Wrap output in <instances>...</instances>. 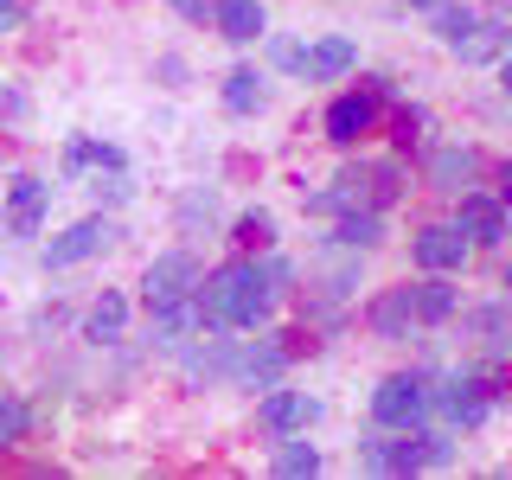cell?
<instances>
[{"label":"cell","mask_w":512,"mask_h":480,"mask_svg":"<svg viewBox=\"0 0 512 480\" xmlns=\"http://www.w3.org/2000/svg\"><path fill=\"white\" fill-rule=\"evenodd\" d=\"M269 301H276V282H269V269H256L250 256H237V263H224L199 282L205 327H256V320L269 314Z\"/></svg>","instance_id":"cell-1"},{"label":"cell","mask_w":512,"mask_h":480,"mask_svg":"<svg viewBox=\"0 0 512 480\" xmlns=\"http://www.w3.org/2000/svg\"><path fill=\"white\" fill-rule=\"evenodd\" d=\"M372 416H378V429H416L429 416V384L423 378H384L372 391Z\"/></svg>","instance_id":"cell-2"},{"label":"cell","mask_w":512,"mask_h":480,"mask_svg":"<svg viewBox=\"0 0 512 480\" xmlns=\"http://www.w3.org/2000/svg\"><path fill=\"white\" fill-rule=\"evenodd\" d=\"M429 461H448L442 436H410L404 429V442H365V468H378V474H416Z\"/></svg>","instance_id":"cell-3"},{"label":"cell","mask_w":512,"mask_h":480,"mask_svg":"<svg viewBox=\"0 0 512 480\" xmlns=\"http://www.w3.org/2000/svg\"><path fill=\"white\" fill-rule=\"evenodd\" d=\"M116 237H122V231H116L109 218H77L64 237H52V244H45V269H71V263H84V256L109 250Z\"/></svg>","instance_id":"cell-4"},{"label":"cell","mask_w":512,"mask_h":480,"mask_svg":"<svg viewBox=\"0 0 512 480\" xmlns=\"http://www.w3.org/2000/svg\"><path fill=\"white\" fill-rule=\"evenodd\" d=\"M199 263H192V256L186 250H167V256H154V263H148V282H141V288H148V308H154V301H180V295H199Z\"/></svg>","instance_id":"cell-5"},{"label":"cell","mask_w":512,"mask_h":480,"mask_svg":"<svg viewBox=\"0 0 512 480\" xmlns=\"http://www.w3.org/2000/svg\"><path fill=\"white\" fill-rule=\"evenodd\" d=\"M410 250H416V263H423L429 276H448V269L468 263V231H461V224H429Z\"/></svg>","instance_id":"cell-6"},{"label":"cell","mask_w":512,"mask_h":480,"mask_svg":"<svg viewBox=\"0 0 512 480\" xmlns=\"http://www.w3.org/2000/svg\"><path fill=\"white\" fill-rule=\"evenodd\" d=\"M320 416V404L308 391H276V384H269V397H263V410H256V423L269 429V436H295V429H308Z\"/></svg>","instance_id":"cell-7"},{"label":"cell","mask_w":512,"mask_h":480,"mask_svg":"<svg viewBox=\"0 0 512 480\" xmlns=\"http://www.w3.org/2000/svg\"><path fill=\"white\" fill-rule=\"evenodd\" d=\"M372 116H378V90H352V96H340V103L327 109V141L352 148V141L372 128Z\"/></svg>","instance_id":"cell-8"},{"label":"cell","mask_w":512,"mask_h":480,"mask_svg":"<svg viewBox=\"0 0 512 480\" xmlns=\"http://www.w3.org/2000/svg\"><path fill=\"white\" fill-rule=\"evenodd\" d=\"M455 224L474 237V244H500L506 237V205L487 199V192H461V218Z\"/></svg>","instance_id":"cell-9"},{"label":"cell","mask_w":512,"mask_h":480,"mask_svg":"<svg viewBox=\"0 0 512 480\" xmlns=\"http://www.w3.org/2000/svg\"><path fill=\"white\" fill-rule=\"evenodd\" d=\"M352 64H359V45L352 39H320L314 52H301L295 71H308V84H333V77H346Z\"/></svg>","instance_id":"cell-10"},{"label":"cell","mask_w":512,"mask_h":480,"mask_svg":"<svg viewBox=\"0 0 512 480\" xmlns=\"http://www.w3.org/2000/svg\"><path fill=\"white\" fill-rule=\"evenodd\" d=\"M365 320H372V333H378V340H404V333H410V320H416V288H391V295H378Z\"/></svg>","instance_id":"cell-11"},{"label":"cell","mask_w":512,"mask_h":480,"mask_svg":"<svg viewBox=\"0 0 512 480\" xmlns=\"http://www.w3.org/2000/svg\"><path fill=\"white\" fill-rule=\"evenodd\" d=\"M212 26L231 45H250V39H263V7L256 0H212Z\"/></svg>","instance_id":"cell-12"},{"label":"cell","mask_w":512,"mask_h":480,"mask_svg":"<svg viewBox=\"0 0 512 480\" xmlns=\"http://www.w3.org/2000/svg\"><path fill=\"white\" fill-rule=\"evenodd\" d=\"M487 410H493V391H487V378H480V372L448 378V416H455V423H480Z\"/></svg>","instance_id":"cell-13"},{"label":"cell","mask_w":512,"mask_h":480,"mask_svg":"<svg viewBox=\"0 0 512 480\" xmlns=\"http://www.w3.org/2000/svg\"><path fill=\"white\" fill-rule=\"evenodd\" d=\"M148 320H154V340H180V333L205 327V314H199V295H180V301H154V308H148Z\"/></svg>","instance_id":"cell-14"},{"label":"cell","mask_w":512,"mask_h":480,"mask_svg":"<svg viewBox=\"0 0 512 480\" xmlns=\"http://www.w3.org/2000/svg\"><path fill=\"white\" fill-rule=\"evenodd\" d=\"M474 167H480L474 148H442L436 160H429V186H436V192H468Z\"/></svg>","instance_id":"cell-15"},{"label":"cell","mask_w":512,"mask_h":480,"mask_svg":"<svg viewBox=\"0 0 512 480\" xmlns=\"http://www.w3.org/2000/svg\"><path fill=\"white\" fill-rule=\"evenodd\" d=\"M45 199H52V186H45V180H32V173H20V180H13V231H20V237L39 231Z\"/></svg>","instance_id":"cell-16"},{"label":"cell","mask_w":512,"mask_h":480,"mask_svg":"<svg viewBox=\"0 0 512 480\" xmlns=\"http://www.w3.org/2000/svg\"><path fill=\"white\" fill-rule=\"evenodd\" d=\"M455 52H461V64H487V58H500V52H506V26L474 20V26L455 39Z\"/></svg>","instance_id":"cell-17"},{"label":"cell","mask_w":512,"mask_h":480,"mask_svg":"<svg viewBox=\"0 0 512 480\" xmlns=\"http://www.w3.org/2000/svg\"><path fill=\"white\" fill-rule=\"evenodd\" d=\"M282 365H288V346H250L244 359H237V378L256 384V391H269V384L282 378Z\"/></svg>","instance_id":"cell-18"},{"label":"cell","mask_w":512,"mask_h":480,"mask_svg":"<svg viewBox=\"0 0 512 480\" xmlns=\"http://www.w3.org/2000/svg\"><path fill=\"white\" fill-rule=\"evenodd\" d=\"M224 109H231V116H256V109H263V77H256L250 64H237V71L224 77Z\"/></svg>","instance_id":"cell-19"},{"label":"cell","mask_w":512,"mask_h":480,"mask_svg":"<svg viewBox=\"0 0 512 480\" xmlns=\"http://www.w3.org/2000/svg\"><path fill=\"white\" fill-rule=\"evenodd\" d=\"M378 237H384V218L378 212H346L340 231H333V244H340V250H372Z\"/></svg>","instance_id":"cell-20"},{"label":"cell","mask_w":512,"mask_h":480,"mask_svg":"<svg viewBox=\"0 0 512 480\" xmlns=\"http://www.w3.org/2000/svg\"><path fill=\"white\" fill-rule=\"evenodd\" d=\"M455 314V288H448L442 276H429V282H416V320L423 327H436V320Z\"/></svg>","instance_id":"cell-21"},{"label":"cell","mask_w":512,"mask_h":480,"mask_svg":"<svg viewBox=\"0 0 512 480\" xmlns=\"http://www.w3.org/2000/svg\"><path fill=\"white\" fill-rule=\"evenodd\" d=\"M64 167H96V173H122V148H103V141H71L64 148Z\"/></svg>","instance_id":"cell-22"},{"label":"cell","mask_w":512,"mask_h":480,"mask_svg":"<svg viewBox=\"0 0 512 480\" xmlns=\"http://www.w3.org/2000/svg\"><path fill=\"white\" fill-rule=\"evenodd\" d=\"M122 327H128V301L122 295H103L90 308V340H122Z\"/></svg>","instance_id":"cell-23"},{"label":"cell","mask_w":512,"mask_h":480,"mask_svg":"<svg viewBox=\"0 0 512 480\" xmlns=\"http://www.w3.org/2000/svg\"><path fill=\"white\" fill-rule=\"evenodd\" d=\"M276 474H282V480L320 474V448H308V442H282V448H276Z\"/></svg>","instance_id":"cell-24"},{"label":"cell","mask_w":512,"mask_h":480,"mask_svg":"<svg viewBox=\"0 0 512 480\" xmlns=\"http://www.w3.org/2000/svg\"><path fill=\"white\" fill-rule=\"evenodd\" d=\"M276 244V218L269 212H244L237 218V250H269Z\"/></svg>","instance_id":"cell-25"},{"label":"cell","mask_w":512,"mask_h":480,"mask_svg":"<svg viewBox=\"0 0 512 480\" xmlns=\"http://www.w3.org/2000/svg\"><path fill=\"white\" fill-rule=\"evenodd\" d=\"M436 26H442V39H448V45H455V39H461V32H468V26H474V13H468V7H455V0H448V7L436 13Z\"/></svg>","instance_id":"cell-26"},{"label":"cell","mask_w":512,"mask_h":480,"mask_svg":"<svg viewBox=\"0 0 512 480\" xmlns=\"http://www.w3.org/2000/svg\"><path fill=\"white\" fill-rule=\"evenodd\" d=\"M26 436V404H0V448Z\"/></svg>","instance_id":"cell-27"},{"label":"cell","mask_w":512,"mask_h":480,"mask_svg":"<svg viewBox=\"0 0 512 480\" xmlns=\"http://www.w3.org/2000/svg\"><path fill=\"white\" fill-rule=\"evenodd\" d=\"M0 122H26V96L0 84Z\"/></svg>","instance_id":"cell-28"},{"label":"cell","mask_w":512,"mask_h":480,"mask_svg":"<svg viewBox=\"0 0 512 480\" xmlns=\"http://www.w3.org/2000/svg\"><path fill=\"white\" fill-rule=\"evenodd\" d=\"M173 13H186V20H205V0H167Z\"/></svg>","instance_id":"cell-29"},{"label":"cell","mask_w":512,"mask_h":480,"mask_svg":"<svg viewBox=\"0 0 512 480\" xmlns=\"http://www.w3.org/2000/svg\"><path fill=\"white\" fill-rule=\"evenodd\" d=\"M13 20H20V7H13V0H0V32H7Z\"/></svg>","instance_id":"cell-30"},{"label":"cell","mask_w":512,"mask_h":480,"mask_svg":"<svg viewBox=\"0 0 512 480\" xmlns=\"http://www.w3.org/2000/svg\"><path fill=\"white\" fill-rule=\"evenodd\" d=\"M500 205H512V160H506V173H500Z\"/></svg>","instance_id":"cell-31"},{"label":"cell","mask_w":512,"mask_h":480,"mask_svg":"<svg viewBox=\"0 0 512 480\" xmlns=\"http://www.w3.org/2000/svg\"><path fill=\"white\" fill-rule=\"evenodd\" d=\"M410 7H423V13H442V7H448V0H410Z\"/></svg>","instance_id":"cell-32"},{"label":"cell","mask_w":512,"mask_h":480,"mask_svg":"<svg viewBox=\"0 0 512 480\" xmlns=\"http://www.w3.org/2000/svg\"><path fill=\"white\" fill-rule=\"evenodd\" d=\"M500 77H506V96H512V58H506V64H500Z\"/></svg>","instance_id":"cell-33"},{"label":"cell","mask_w":512,"mask_h":480,"mask_svg":"<svg viewBox=\"0 0 512 480\" xmlns=\"http://www.w3.org/2000/svg\"><path fill=\"white\" fill-rule=\"evenodd\" d=\"M506 288H512V269H506Z\"/></svg>","instance_id":"cell-34"}]
</instances>
